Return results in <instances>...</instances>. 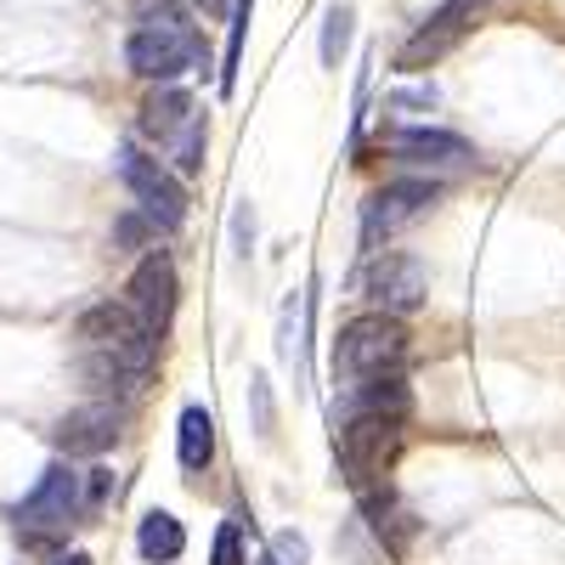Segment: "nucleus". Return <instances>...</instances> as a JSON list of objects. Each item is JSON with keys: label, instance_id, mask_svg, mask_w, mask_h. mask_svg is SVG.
Instances as JSON below:
<instances>
[{"label": "nucleus", "instance_id": "f257e3e1", "mask_svg": "<svg viewBox=\"0 0 565 565\" xmlns=\"http://www.w3.org/2000/svg\"><path fill=\"white\" fill-rule=\"evenodd\" d=\"M125 63L141 79L170 85L175 74L199 68V63L210 68V52H204V34L186 23V12H175L170 0H148V7H141V23L125 40Z\"/></svg>", "mask_w": 565, "mask_h": 565}, {"label": "nucleus", "instance_id": "f03ea898", "mask_svg": "<svg viewBox=\"0 0 565 565\" xmlns=\"http://www.w3.org/2000/svg\"><path fill=\"white\" fill-rule=\"evenodd\" d=\"M402 424L396 413H334V469L351 492H367V487H385V476L396 469V452H402Z\"/></svg>", "mask_w": 565, "mask_h": 565}, {"label": "nucleus", "instance_id": "7ed1b4c3", "mask_svg": "<svg viewBox=\"0 0 565 565\" xmlns=\"http://www.w3.org/2000/svg\"><path fill=\"white\" fill-rule=\"evenodd\" d=\"M136 130L170 159V170H181V175H199L204 170L210 119L199 114V103L186 97V90H175V85L148 90V103L136 108Z\"/></svg>", "mask_w": 565, "mask_h": 565}, {"label": "nucleus", "instance_id": "20e7f679", "mask_svg": "<svg viewBox=\"0 0 565 565\" xmlns=\"http://www.w3.org/2000/svg\"><path fill=\"white\" fill-rule=\"evenodd\" d=\"M402 362H407V328L391 311L351 317L340 328V340H334V373H340L345 391L373 385V380H391Z\"/></svg>", "mask_w": 565, "mask_h": 565}, {"label": "nucleus", "instance_id": "39448f33", "mask_svg": "<svg viewBox=\"0 0 565 565\" xmlns=\"http://www.w3.org/2000/svg\"><path fill=\"white\" fill-rule=\"evenodd\" d=\"M74 340H79V351H108V356H119V362H130V367H141V373L159 367V345H164L125 300L90 306V311L74 322Z\"/></svg>", "mask_w": 565, "mask_h": 565}, {"label": "nucleus", "instance_id": "423d86ee", "mask_svg": "<svg viewBox=\"0 0 565 565\" xmlns=\"http://www.w3.org/2000/svg\"><path fill=\"white\" fill-rule=\"evenodd\" d=\"M79 476H74V463H52L45 476L34 481V492L18 503V532L34 543V548H52L74 521H79Z\"/></svg>", "mask_w": 565, "mask_h": 565}, {"label": "nucleus", "instance_id": "0eeeda50", "mask_svg": "<svg viewBox=\"0 0 565 565\" xmlns=\"http://www.w3.org/2000/svg\"><path fill=\"white\" fill-rule=\"evenodd\" d=\"M441 199V181L436 175H402L385 181L380 193H367L362 204V249L380 255V244H391L402 226H413L418 215H430V204Z\"/></svg>", "mask_w": 565, "mask_h": 565}, {"label": "nucleus", "instance_id": "6e6552de", "mask_svg": "<svg viewBox=\"0 0 565 565\" xmlns=\"http://www.w3.org/2000/svg\"><path fill=\"white\" fill-rule=\"evenodd\" d=\"M114 170H119V181L130 186V199L141 204V215H148L159 232H175V226L186 221V193H181V181L164 170V159H148L136 141H119Z\"/></svg>", "mask_w": 565, "mask_h": 565}, {"label": "nucleus", "instance_id": "1a4fd4ad", "mask_svg": "<svg viewBox=\"0 0 565 565\" xmlns=\"http://www.w3.org/2000/svg\"><path fill=\"white\" fill-rule=\"evenodd\" d=\"M481 7H492V0H447V7H436L430 18L418 23V34L396 52V68L402 74H418V68H430V63H441L452 45L476 29V18H481Z\"/></svg>", "mask_w": 565, "mask_h": 565}, {"label": "nucleus", "instance_id": "9d476101", "mask_svg": "<svg viewBox=\"0 0 565 565\" xmlns=\"http://www.w3.org/2000/svg\"><path fill=\"white\" fill-rule=\"evenodd\" d=\"M362 295L391 311V317H407L424 306V295H430V282H424V260L418 255H402V249H380L367 260L362 271Z\"/></svg>", "mask_w": 565, "mask_h": 565}, {"label": "nucleus", "instance_id": "9b49d317", "mask_svg": "<svg viewBox=\"0 0 565 565\" xmlns=\"http://www.w3.org/2000/svg\"><path fill=\"white\" fill-rule=\"evenodd\" d=\"M385 148H391L396 164L430 170V175H441V170H469V164H476V148H469L463 136L430 130V125H396V130H385Z\"/></svg>", "mask_w": 565, "mask_h": 565}, {"label": "nucleus", "instance_id": "f8f14e48", "mask_svg": "<svg viewBox=\"0 0 565 565\" xmlns=\"http://www.w3.org/2000/svg\"><path fill=\"white\" fill-rule=\"evenodd\" d=\"M175 295H181L175 260H170L164 249H148V255H141V266L130 271V282H125V306H130V311L164 340V334H170V322H175Z\"/></svg>", "mask_w": 565, "mask_h": 565}, {"label": "nucleus", "instance_id": "ddd939ff", "mask_svg": "<svg viewBox=\"0 0 565 565\" xmlns=\"http://www.w3.org/2000/svg\"><path fill=\"white\" fill-rule=\"evenodd\" d=\"M119 407L114 402H90V407H74L63 424H57V447L68 458H103L114 441H119Z\"/></svg>", "mask_w": 565, "mask_h": 565}, {"label": "nucleus", "instance_id": "4468645a", "mask_svg": "<svg viewBox=\"0 0 565 565\" xmlns=\"http://www.w3.org/2000/svg\"><path fill=\"white\" fill-rule=\"evenodd\" d=\"M136 554L148 559V565H175V559L186 554V526L175 521L170 509L141 514V526H136Z\"/></svg>", "mask_w": 565, "mask_h": 565}, {"label": "nucleus", "instance_id": "2eb2a0df", "mask_svg": "<svg viewBox=\"0 0 565 565\" xmlns=\"http://www.w3.org/2000/svg\"><path fill=\"white\" fill-rule=\"evenodd\" d=\"M79 373L90 380V391H103V396H136L141 385L153 380V373H141V367H130V362H119L108 351H79Z\"/></svg>", "mask_w": 565, "mask_h": 565}, {"label": "nucleus", "instance_id": "dca6fc26", "mask_svg": "<svg viewBox=\"0 0 565 565\" xmlns=\"http://www.w3.org/2000/svg\"><path fill=\"white\" fill-rule=\"evenodd\" d=\"M175 458H181V469H210V458H215V418H210V407H181V424H175Z\"/></svg>", "mask_w": 565, "mask_h": 565}, {"label": "nucleus", "instance_id": "f3484780", "mask_svg": "<svg viewBox=\"0 0 565 565\" xmlns=\"http://www.w3.org/2000/svg\"><path fill=\"white\" fill-rule=\"evenodd\" d=\"M334 554H340L345 565H385V559H391V548L373 537L367 521H345L340 537H334Z\"/></svg>", "mask_w": 565, "mask_h": 565}, {"label": "nucleus", "instance_id": "a211bd4d", "mask_svg": "<svg viewBox=\"0 0 565 565\" xmlns=\"http://www.w3.org/2000/svg\"><path fill=\"white\" fill-rule=\"evenodd\" d=\"M351 29H356V12L345 0H334L322 18V68H340L345 63V45H351Z\"/></svg>", "mask_w": 565, "mask_h": 565}, {"label": "nucleus", "instance_id": "6ab92c4d", "mask_svg": "<svg viewBox=\"0 0 565 565\" xmlns=\"http://www.w3.org/2000/svg\"><path fill=\"white\" fill-rule=\"evenodd\" d=\"M255 18V0H232V34H226V68H221V97H232L238 85V63H244V34Z\"/></svg>", "mask_w": 565, "mask_h": 565}, {"label": "nucleus", "instance_id": "aec40b11", "mask_svg": "<svg viewBox=\"0 0 565 565\" xmlns=\"http://www.w3.org/2000/svg\"><path fill=\"white\" fill-rule=\"evenodd\" d=\"M300 328H306V300L289 295L282 300V317H277V356H282V367H295V373H300Z\"/></svg>", "mask_w": 565, "mask_h": 565}, {"label": "nucleus", "instance_id": "412c9836", "mask_svg": "<svg viewBox=\"0 0 565 565\" xmlns=\"http://www.w3.org/2000/svg\"><path fill=\"white\" fill-rule=\"evenodd\" d=\"M249 407H255V436L271 441L277 430V407H271V385H266V373H249Z\"/></svg>", "mask_w": 565, "mask_h": 565}, {"label": "nucleus", "instance_id": "4be33fe9", "mask_svg": "<svg viewBox=\"0 0 565 565\" xmlns=\"http://www.w3.org/2000/svg\"><path fill=\"white\" fill-rule=\"evenodd\" d=\"M210 565H249L238 521H221V532H215V548H210Z\"/></svg>", "mask_w": 565, "mask_h": 565}, {"label": "nucleus", "instance_id": "5701e85b", "mask_svg": "<svg viewBox=\"0 0 565 565\" xmlns=\"http://www.w3.org/2000/svg\"><path fill=\"white\" fill-rule=\"evenodd\" d=\"M271 559H277V565H306V559H311V543H306L300 532H277V537H271Z\"/></svg>", "mask_w": 565, "mask_h": 565}, {"label": "nucleus", "instance_id": "b1692460", "mask_svg": "<svg viewBox=\"0 0 565 565\" xmlns=\"http://www.w3.org/2000/svg\"><path fill=\"white\" fill-rule=\"evenodd\" d=\"M232 244H238V255H249V244H255V210L249 204L232 210Z\"/></svg>", "mask_w": 565, "mask_h": 565}, {"label": "nucleus", "instance_id": "393cba45", "mask_svg": "<svg viewBox=\"0 0 565 565\" xmlns=\"http://www.w3.org/2000/svg\"><path fill=\"white\" fill-rule=\"evenodd\" d=\"M108 492H114V476H108V469H90V481H85V509H97Z\"/></svg>", "mask_w": 565, "mask_h": 565}, {"label": "nucleus", "instance_id": "a878e982", "mask_svg": "<svg viewBox=\"0 0 565 565\" xmlns=\"http://www.w3.org/2000/svg\"><path fill=\"white\" fill-rule=\"evenodd\" d=\"M407 108H436V90H402V97H391V114H407Z\"/></svg>", "mask_w": 565, "mask_h": 565}, {"label": "nucleus", "instance_id": "bb28decb", "mask_svg": "<svg viewBox=\"0 0 565 565\" xmlns=\"http://www.w3.org/2000/svg\"><path fill=\"white\" fill-rule=\"evenodd\" d=\"M193 7H204V12H226L232 0H193Z\"/></svg>", "mask_w": 565, "mask_h": 565}, {"label": "nucleus", "instance_id": "cd10ccee", "mask_svg": "<svg viewBox=\"0 0 565 565\" xmlns=\"http://www.w3.org/2000/svg\"><path fill=\"white\" fill-rule=\"evenodd\" d=\"M57 565H90V554H63Z\"/></svg>", "mask_w": 565, "mask_h": 565}]
</instances>
